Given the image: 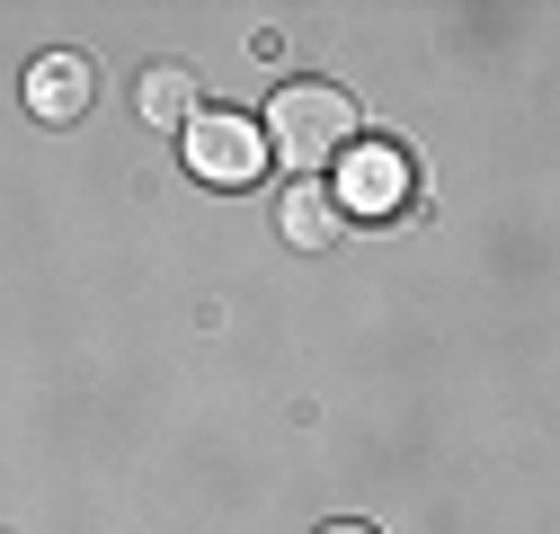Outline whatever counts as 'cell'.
<instances>
[{"instance_id": "cell-1", "label": "cell", "mask_w": 560, "mask_h": 534, "mask_svg": "<svg viewBox=\"0 0 560 534\" xmlns=\"http://www.w3.org/2000/svg\"><path fill=\"white\" fill-rule=\"evenodd\" d=\"M258 143L276 161H294V178H312L320 161H338L347 143H357V98L329 90V81H285L267 98V134Z\"/></svg>"}, {"instance_id": "cell-2", "label": "cell", "mask_w": 560, "mask_h": 534, "mask_svg": "<svg viewBox=\"0 0 560 534\" xmlns=\"http://www.w3.org/2000/svg\"><path fill=\"white\" fill-rule=\"evenodd\" d=\"M187 170L205 187H249L267 170V143L249 116H187Z\"/></svg>"}, {"instance_id": "cell-3", "label": "cell", "mask_w": 560, "mask_h": 534, "mask_svg": "<svg viewBox=\"0 0 560 534\" xmlns=\"http://www.w3.org/2000/svg\"><path fill=\"white\" fill-rule=\"evenodd\" d=\"M329 206L338 214H400L409 206V161L392 143H365V152H347L338 187H329Z\"/></svg>"}, {"instance_id": "cell-4", "label": "cell", "mask_w": 560, "mask_h": 534, "mask_svg": "<svg viewBox=\"0 0 560 534\" xmlns=\"http://www.w3.org/2000/svg\"><path fill=\"white\" fill-rule=\"evenodd\" d=\"M27 107H36L45 125L90 116V62H81V54H45L36 72H27Z\"/></svg>"}, {"instance_id": "cell-5", "label": "cell", "mask_w": 560, "mask_h": 534, "mask_svg": "<svg viewBox=\"0 0 560 534\" xmlns=\"http://www.w3.org/2000/svg\"><path fill=\"white\" fill-rule=\"evenodd\" d=\"M285 241H294V249H329V241H338V206H329V187L294 178V196H285Z\"/></svg>"}, {"instance_id": "cell-6", "label": "cell", "mask_w": 560, "mask_h": 534, "mask_svg": "<svg viewBox=\"0 0 560 534\" xmlns=\"http://www.w3.org/2000/svg\"><path fill=\"white\" fill-rule=\"evenodd\" d=\"M143 116H152V125H187V116H196V81L178 72V62L143 72Z\"/></svg>"}, {"instance_id": "cell-7", "label": "cell", "mask_w": 560, "mask_h": 534, "mask_svg": "<svg viewBox=\"0 0 560 534\" xmlns=\"http://www.w3.org/2000/svg\"><path fill=\"white\" fill-rule=\"evenodd\" d=\"M320 534H374V525H320Z\"/></svg>"}]
</instances>
